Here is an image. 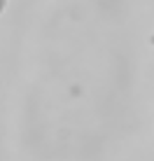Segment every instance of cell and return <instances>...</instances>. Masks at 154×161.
<instances>
[{
  "mask_svg": "<svg viewBox=\"0 0 154 161\" xmlns=\"http://www.w3.org/2000/svg\"><path fill=\"white\" fill-rule=\"evenodd\" d=\"M5 5H7V0H0V14H2V12H4Z\"/></svg>",
  "mask_w": 154,
  "mask_h": 161,
  "instance_id": "obj_1",
  "label": "cell"
}]
</instances>
